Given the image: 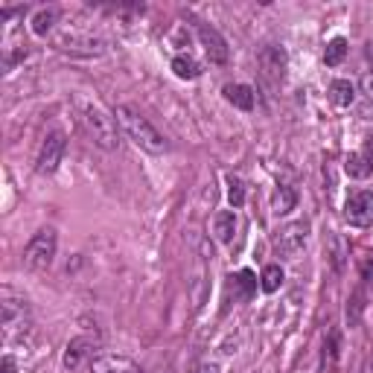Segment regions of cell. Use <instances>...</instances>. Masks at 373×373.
I'll return each mask as SVG.
<instances>
[{
  "label": "cell",
  "instance_id": "obj_1",
  "mask_svg": "<svg viewBox=\"0 0 373 373\" xmlns=\"http://www.w3.org/2000/svg\"><path fill=\"white\" fill-rule=\"evenodd\" d=\"M114 117L120 122L122 134H126L137 149H143L146 155H163V152H167V140H163V134L152 126L149 117H143L134 105H117Z\"/></svg>",
  "mask_w": 373,
  "mask_h": 373
},
{
  "label": "cell",
  "instance_id": "obj_2",
  "mask_svg": "<svg viewBox=\"0 0 373 373\" xmlns=\"http://www.w3.org/2000/svg\"><path fill=\"white\" fill-rule=\"evenodd\" d=\"M79 120L85 126L91 140L105 149V152H117L120 149V131H117V117L111 111H105L100 102H82L79 108Z\"/></svg>",
  "mask_w": 373,
  "mask_h": 373
},
{
  "label": "cell",
  "instance_id": "obj_3",
  "mask_svg": "<svg viewBox=\"0 0 373 373\" xmlns=\"http://www.w3.org/2000/svg\"><path fill=\"white\" fill-rule=\"evenodd\" d=\"M30 307L26 300L18 298L12 289H3V300H0V327H3V338L6 344L15 338V336H24L30 329Z\"/></svg>",
  "mask_w": 373,
  "mask_h": 373
},
{
  "label": "cell",
  "instance_id": "obj_4",
  "mask_svg": "<svg viewBox=\"0 0 373 373\" xmlns=\"http://www.w3.org/2000/svg\"><path fill=\"white\" fill-rule=\"evenodd\" d=\"M56 248H59L56 230L41 228L24 248V266L30 271H47L53 266V260H56Z\"/></svg>",
  "mask_w": 373,
  "mask_h": 373
},
{
  "label": "cell",
  "instance_id": "obj_5",
  "mask_svg": "<svg viewBox=\"0 0 373 373\" xmlns=\"http://www.w3.org/2000/svg\"><path fill=\"white\" fill-rule=\"evenodd\" d=\"M56 47L62 53H73V56H102L105 41L88 33H79V30H62L56 35Z\"/></svg>",
  "mask_w": 373,
  "mask_h": 373
},
{
  "label": "cell",
  "instance_id": "obj_6",
  "mask_svg": "<svg viewBox=\"0 0 373 373\" xmlns=\"http://www.w3.org/2000/svg\"><path fill=\"white\" fill-rule=\"evenodd\" d=\"M307 239H309V225L307 222H289L286 228L278 230V237H274V248H278L280 257L295 260L303 248H307Z\"/></svg>",
  "mask_w": 373,
  "mask_h": 373
},
{
  "label": "cell",
  "instance_id": "obj_7",
  "mask_svg": "<svg viewBox=\"0 0 373 373\" xmlns=\"http://www.w3.org/2000/svg\"><path fill=\"white\" fill-rule=\"evenodd\" d=\"M64 149H67V140H64V131H50L44 137V143L38 149V158H35V172L38 175H50L59 170V163L64 158Z\"/></svg>",
  "mask_w": 373,
  "mask_h": 373
},
{
  "label": "cell",
  "instance_id": "obj_8",
  "mask_svg": "<svg viewBox=\"0 0 373 373\" xmlns=\"http://www.w3.org/2000/svg\"><path fill=\"white\" fill-rule=\"evenodd\" d=\"M344 219L353 228H370L373 225V192H367V190L353 192L347 204H344Z\"/></svg>",
  "mask_w": 373,
  "mask_h": 373
},
{
  "label": "cell",
  "instance_id": "obj_9",
  "mask_svg": "<svg viewBox=\"0 0 373 373\" xmlns=\"http://www.w3.org/2000/svg\"><path fill=\"white\" fill-rule=\"evenodd\" d=\"M199 41H201V47H204V56L210 59L213 64H225L228 62V41L219 35V30H213V26H207V24H199Z\"/></svg>",
  "mask_w": 373,
  "mask_h": 373
},
{
  "label": "cell",
  "instance_id": "obj_10",
  "mask_svg": "<svg viewBox=\"0 0 373 373\" xmlns=\"http://www.w3.org/2000/svg\"><path fill=\"white\" fill-rule=\"evenodd\" d=\"M260 67H262V76H266L271 85H278V82L283 79V71H286V53H283V47H278V44L262 47Z\"/></svg>",
  "mask_w": 373,
  "mask_h": 373
},
{
  "label": "cell",
  "instance_id": "obj_11",
  "mask_svg": "<svg viewBox=\"0 0 373 373\" xmlns=\"http://www.w3.org/2000/svg\"><path fill=\"white\" fill-rule=\"evenodd\" d=\"M91 373H143V370L137 362H131L129 356L105 353V356L91 358Z\"/></svg>",
  "mask_w": 373,
  "mask_h": 373
},
{
  "label": "cell",
  "instance_id": "obj_12",
  "mask_svg": "<svg viewBox=\"0 0 373 373\" xmlns=\"http://www.w3.org/2000/svg\"><path fill=\"white\" fill-rule=\"evenodd\" d=\"M93 338H85V336H82V338H73L71 344H67V353H64V367L67 370H79L82 365H85L88 362V358H91V353H93Z\"/></svg>",
  "mask_w": 373,
  "mask_h": 373
},
{
  "label": "cell",
  "instance_id": "obj_13",
  "mask_svg": "<svg viewBox=\"0 0 373 373\" xmlns=\"http://www.w3.org/2000/svg\"><path fill=\"white\" fill-rule=\"evenodd\" d=\"M225 100L230 105H237L239 111H251L254 108V88L242 85V82H237V85H225Z\"/></svg>",
  "mask_w": 373,
  "mask_h": 373
},
{
  "label": "cell",
  "instance_id": "obj_14",
  "mask_svg": "<svg viewBox=\"0 0 373 373\" xmlns=\"http://www.w3.org/2000/svg\"><path fill=\"white\" fill-rule=\"evenodd\" d=\"M295 201H298L295 190H292V187H286V184H280L278 190H274V196H271V210H274V216L292 213V210H295Z\"/></svg>",
  "mask_w": 373,
  "mask_h": 373
},
{
  "label": "cell",
  "instance_id": "obj_15",
  "mask_svg": "<svg viewBox=\"0 0 373 373\" xmlns=\"http://www.w3.org/2000/svg\"><path fill=\"white\" fill-rule=\"evenodd\" d=\"M329 100H333L338 108L353 105V100H356V88H353V82H350V79H336L333 85H329Z\"/></svg>",
  "mask_w": 373,
  "mask_h": 373
},
{
  "label": "cell",
  "instance_id": "obj_16",
  "mask_svg": "<svg viewBox=\"0 0 373 373\" xmlns=\"http://www.w3.org/2000/svg\"><path fill=\"white\" fill-rule=\"evenodd\" d=\"M233 230H237V213H230V210L216 213V219H213V233H216V239H219V242H230V239H233Z\"/></svg>",
  "mask_w": 373,
  "mask_h": 373
},
{
  "label": "cell",
  "instance_id": "obj_17",
  "mask_svg": "<svg viewBox=\"0 0 373 373\" xmlns=\"http://www.w3.org/2000/svg\"><path fill=\"white\" fill-rule=\"evenodd\" d=\"M172 71L178 79H199L201 76V64L192 56H175L172 59Z\"/></svg>",
  "mask_w": 373,
  "mask_h": 373
},
{
  "label": "cell",
  "instance_id": "obj_18",
  "mask_svg": "<svg viewBox=\"0 0 373 373\" xmlns=\"http://www.w3.org/2000/svg\"><path fill=\"white\" fill-rule=\"evenodd\" d=\"M280 286H283V269L280 266H266V271H262V278H260V289L266 295H274Z\"/></svg>",
  "mask_w": 373,
  "mask_h": 373
},
{
  "label": "cell",
  "instance_id": "obj_19",
  "mask_svg": "<svg viewBox=\"0 0 373 373\" xmlns=\"http://www.w3.org/2000/svg\"><path fill=\"white\" fill-rule=\"evenodd\" d=\"M56 9H38L35 18H33V33L35 35H47L53 33V26H56Z\"/></svg>",
  "mask_w": 373,
  "mask_h": 373
},
{
  "label": "cell",
  "instance_id": "obj_20",
  "mask_svg": "<svg viewBox=\"0 0 373 373\" xmlns=\"http://www.w3.org/2000/svg\"><path fill=\"white\" fill-rule=\"evenodd\" d=\"M344 56H347V38H333L327 44V50H324V62L329 67H336V64L344 62Z\"/></svg>",
  "mask_w": 373,
  "mask_h": 373
},
{
  "label": "cell",
  "instance_id": "obj_21",
  "mask_svg": "<svg viewBox=\"0 0 373 373\" xmlns=\"http://www.w3.org/2000/svg\"><path fill=\"white\" fill-rule=\"evenodd\" d=\"M344 170H347L350 178H367L373 170L365 155H347V163H344Z\"/></svg>",
  "mask_w": 373,
  "mask_h": 373
},
{
  "label": "cell",
  "instance_id": "obj_22",
  "mask_svg": "<svg viewBox=\"0 0 373 373\" xmlns=\"http://www.w3.org/2000/svg\"><path fill=\"white\" fill-rule=\"evenodd\" d=\"M230 286H237L239 289V295L237 298H248L257 289V278H254V271H248V269H242L237 278H230Z\"/></svg>",
  "mask_w": 373,
  "mask_h": 373
},
{
  "label": "cell",
  "instance_id": "obj_23",
  "mask_svg": "<svg viewBox=\"0 0 373 373\" xmlns=\"http://www.w3.org/2000/svg\"><path fill=\"white\" fill-rule=\"evenodd\" d=\"M228 199L233 207H242L245 204V184L239 178H230V190H228Z\"/></svg>",
  "mask_w": 373,
  "mask_h": 373
},
{
  "label": "cell",
  "instance_id": "obj_24",
  "mask_svg": "<svg viewBox=\"0 0 373 373\" xmlns=\"http://www.w3.org/2000/svg\"><path fill=\"white\" fill-rule=\"evenodd\" d=\"M362 278L373 283V260H365V262H362Z\"/></svg>",
  "mask_w": 373,
  "mask_h": 373
},
{
  "label": "cell",
  "instance_id": "obj_25",
  "mask_svg": "<svg viewBox=\"0 0 373 373\" xmlns=\"http://www.w3.org/2000/svg\"><path fill=\"white\" fill-rule=\"evenodd\" d=\"M3 373H15V362H12V358H9V356L3 358Z\"/></svg>",
  "mask_w": 373,
  "mask_h": 373
},
{
  "label": "cell",
  "instance_id": "obj_26",
  "mask_svg": "<svg viewBox=\"0 0 373 373\" xmlns=\"http://www.w3.org/2000/svg\"><path fill=\"white\" fill-rule=\"evenodd\" d=\"M367 163H370V170H373V137H370V140H367Z\"/></svg>",
  "mask_w": 373,
  "mask_h": 373
},
{
  "label": "cell",
  "instance_id": "obj_27",
  "mask_svg": "<svg viewBox=\"0 0 373 373\" xmlns=\"http://www.w3.org/2000/svg\"><path fill=\"white\" fill-rule=\"evenodd\" d=\"M199 373H219V367H216V365H204Z\"/></svg>",
  "mask_w": 373,
  "mask_h": 373
},
{
  "label": "cell",
  "instance_id": "obj_28",
  "mask_svg": "<svg viewBox=\"0 0 373 373\" xmlns=\"http://www.w3.org/2000/svg\"><path fill=\"white\" fill-rule=\"evenodd\" d=\"M367 91H370V96H373V76H367Z\"/></svg>",
  "mask_w": 373,
  "mask_h": 373
}]
</instances>
